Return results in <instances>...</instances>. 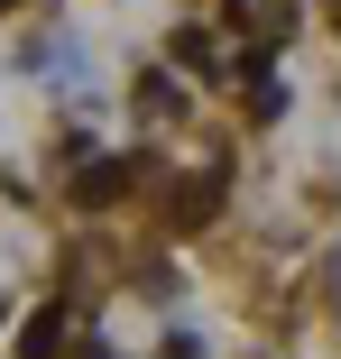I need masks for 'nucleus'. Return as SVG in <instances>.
<instances>
[{
    "label": "nucleus",
    "mask_w": 341,
    "mask_h": 359,
    "mask_svg": "<svg viewBox=\"0 0 341 359\" xmlns=\"http://www.w3.org/2000/svg\"><path fill=\"white\" fill-rule=\"evenodd\" d=\"M129 166H139V157H111V166H83V175H74V203H120V194H129Z\"/></svg>",
    "instance_id": "f257e3e1"
},
{
    "label": "nucleus",
    "mask_w": 341,
    "mask_h": 359,
    "mask_svg": "<svg viewBox=\"0 0 341 359\" xmlns=\"http://www.w3.org/2000/svg\"><path fill=\"white\" fill-rule=\"evenodd\" d=\"M213 212H222V166H203V175L185 184V203H175V222H185V231H203Z\"/></svg>",
    "instance_id": "f03ea898"
},
{
    "label": "nucleus",
    "mask_w": 341,
    "mask_h": 359,
    "mask_svg": "<svg viewBox=\"0 0 341 359\" xmlns=\"http://www.w3.org/2000/svg\"><path fill=\"white\" fill-rule=\"evenodd\" d=\"M65 350V313L46 304V313H28V332H19V359H55Z\"/></svg>",
    "instance_id": "7ed1b4c3"
},
{
    "label": "nucleus",
    "mask_w": 341,
    "mask_h": 359,
    "mask_svg": "<svg viewBox=\"0 0 341 359\" xmlns=\"http://www.w3.org/2000/svg\"><path fill=\"white\" fill-rule=\"evenodd\" d=\"M286 111V83L277 74H249V120H277Z\"/></svg>",
    "instance_id": "20e7f679"
},
{
    "label": "nucleus",
    "mask_w": 341,
    "mask_h": 359,
    "mask_svg": "<svg viewBox=\"0 0 341 359\" xmlns=\"http://www.w3.org/2000/svg\"><path fill=\"white\" fill-rule=\"evenodd\" d=\"M74 359H111V350H102V341H83V350H74Z\"/></svg>",
    "instance_id": "39448f33"
},
{
    "label": "nucleus",
    "mask_w": 341,
    "mask_h": 359,
    "mask_svg": "<svg viewBox=\"0 0 341 359\" xmlns=\"http://www.w3.org/2000/svg\"><path fill=\"white\" fill-rule=\"evenodd\" d=\"M0 10H10V0H0Z\"/></svg>",
    "instance_id": "423d86ee"
}]
</instances>
